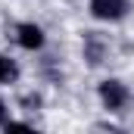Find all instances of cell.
Segmentation results:
<instances>
[{
    "instance_id": "3957f363",
    "label": "cell",
    "mask_w": 134,
    "mask_h": 134,
    "mask_svg": "<svg viewBox=\"0 0 134 134\" xmlns=\"http://www.w3.org/2000/svg\"><path fill=\"white\" fill-rule=\"evenodd\" d=\"M19 44L25 47V50H37L41 44H44V34H41V28L37 25H19Z\"/></svg>"
},
{
    "instance_id": "277c9868",
    "label": "cell",
    "mask_w": 134,
    "mask_h": 134,
    "mask_svg": "<svg viewBox=\"0 0 134 134\" xmlns=\"http://www.w3.org/2000/svg\"><path fill=\"white\" fill-rule=\"evenodd\" d=\"M16 75H19V69L13 59H6V56H0V81L3 84H9V81H16Z\"/></svg>"
},
{
    "instance_id": "5b68a950",
    "label": "cell",
    "mask_w": 134,
    "mask_h": 134,
    "mask_svg": "<svg viewBox=\"0 0 134 134\" xmlns=\"http://www.w3.org/2000/svg\"><path fill=\"white\" fill-rule=\"evenodd\" d=\"M0 122H3V103H0Z\"/></svg>"
},
{
    "instance_id": "6da1fadb",
    "label": "cell",
    "mask_w": 134,
    "mask_h": 134,
    "mask_svg": "<svg viewBox=\"0 0 134 134\" xmlns=\"http://www.w3.org/2000/svg\"><path fill=\"white\" fill-rule=\"evenodd\" d=\"M100 97H103V103L109 109H119V106H125V100H128V91L119 81H106V84H100Z\"/></svg>"
},
{
    "instance_id": "7a4b0ae2",
    "label": "cell",
    "mask_w": 134,
    "mask_h": 134,
    "mask_svg": "<svg viewBox=\"0 0 134 134\" xmlns=\"http://www.w3.org/2000/svg\"><path fill=\"white\" fill-rule=\"evenodd\" d=\"M91 9L97 19H119L125 13V0H91Z\"/></svg>"
}]
</instances>
